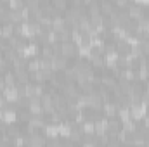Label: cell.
I'll return each instance as SVG.
<instances>
[{"mask_svg": "<svg viewBox=\"0 0 149 147\" xmlns=\"http://www.w3.org/2000/svg\"><path fill=\"white\" fill-rule=\"evenodd\" d=\"M61 54H63L64 57H71V55L76 54V47H74L70 40H68V42H63V45H61Z\"/></svg>", "mask_w": 149, "mask_h": 147, "instance_id": "cell-1", "label": "cell"}, {"mask_svg": "<svg viewBox=\"0 0 149 147\" xmlns=\"http://www.w3.org/2000/svg\"><path fill=\"white\" fill-rule=\"evenodd\" d=\"M16 78H17V83H21V85H24V83H28V74L24 73L23 69H21V71L17 69V73H16Z\"/></svg>", "mask_w": 149, "mask_h": 147, "instance_id": "cell-2", "label": "cell"}, {"mask_svg": "<svg viewBox=\"0 0 149 147\" xmlns=\"http://www.w3.org/2000/svg\"><path fill=\"white\" fill-rule=\"evenodd\" d=\"M101 9H102L106 14H111L113 12V3L108 2V0H104V2H101Z\"/></svg>", "mask_w": 149, "mask_h": 147, "instance_id": "cell-3", "label": "cell"}, {"mask_svg": "<svg viewBox=\"0 0 149 147\" xmlns=\"http://www.w3.org/2000/svg\"><path fill=\"white\" fill-rule=\"evenodd\" d=\"M54 9L64 10V9H66V0H54Z\"/></svg>", "mask_w": 149, "mask_h": 147, "instance_id": "cell-4", "label": "cell"}, {"mask_svg": "<svg viewBox=\"0 0 149 147\" xmlns=\"http://www.w3.org/2000/svg\"><path fill=\"white\" fill-rule=\"evenodd\" d=\"M141 49H142V52H144V54H149V42H148V40L141 45Z\"/></svg>", "mask_w": 149, "mask_h": 147, "instance_id": "cell-5", "label": "cell"}]
</instances>
